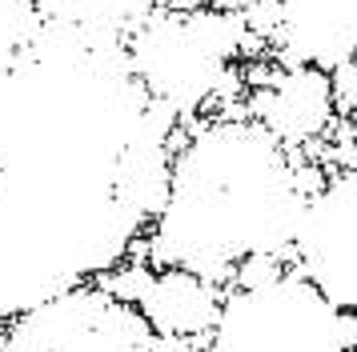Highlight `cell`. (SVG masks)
Segmentation results:
<instances>
[{
    "label": "cell",
    "instance_id": "cell-1",
    "mask_svg": "<svg viewBox=\"0 0 357 352\" xmlns=\"http://www.w3.org/2000/svg\"><path fill=\"white\" fill-rule=\"evenodd\" d=\"M245 24L237 13H149L125 40L129 68L153 100L189 112L209 100L213 84L241 56Z\"/></svg>",
    "mask_w": 357,
    "mask_h": 352
},
{
    "label": "cell",
    "instance_id": "cell-2",
    "mask_svg": "<svg viewBox=\"0 0 357 352\" xmlns=\"http://www.w3.org/2000/svg\"><path fill=\"white\" fill-rule=\"evenodd\" d=\"M281 32L273 40V61L281 68L313 64L333 68L357 56V0H281Z\"/></svg>",
    "mask_w": 357,
    "mask_h": 352
},
{
    "label": "cell",
    "instance_id": "cell-3",
    "mask_svg": "<svg viewBox=\"0 0 357 352\" xmlns=\"http://www.w3.org/2000/svg\"><path fill=\"white\" fill-rule=\"evenodd\" d=\"M249 120H261V128L277 144H309L333 125V100H329V77L313 64L281 68L269 88L249 93Z\"/></svg>",
    "mask_w": 357,
    "mask_h": 352
},
{
    "label": "cell",
    "instance_id": "cell-4",
    "mask_svg": "<svg viewBox=\"0 0 357 352\" xmlns=\"http://www.w3.org/2000/svg\"><path fill=\"white\" fill-rule=\"evenodd\" d=\"M145 324L169 336H201L217 324V285L201 280L193 272L173 269L153 276V288L141 301Z\"/></svg>",
    "mask_w": 357,
    "mask_h": 352
},
{
    "label": "cell",
    "instance_id": "cell-5",
    "mask_svg": "<svg viewBox=\"0 0 357 352\" xmlns=\"http://www.w3.org/2000/svg\"><path fill=\"white\" fill-rule=\"evenodd\" d=\"M40 20L89 40H116L125 45L141 20L153 13V0H36Z\"/></svg>",
    "mask_w": 357,
    "mask_h": 352
},
{
    "label": "cell",
    "instance_id": "cell-6",
    "mask_svg": "<svg viewBox=\"0 0 357 352\" xmlns=\"http://www.w3.org/2000/svg\"><path fill=\"white\" fill-rule=\"evenodd\" d=\"M149 288H153V272H149V264H121L116 272H109V276H100V292L109 296V301L116 304H141L149 296Z\"/></svg>",
    "mask_w": 357,
    "mask_h": 352
},
{
    "label": "cell",
    "instance_id": "cell-7",
    "mask_svg": "<svg viewBox=\"0 0 357 352\" xmlns=\"http://www.w3.org/2000/svg\"><path fill=\"white\" fill-rule=\"evenodd\" d=\"M285 276V264L277 253H245L241 264H233V285L241 292H261V288L281 285Z\"/></svg>",
    "mask_w": 357,
    "mask_h": 352
},
{
    "label": "cell",
    "instance_id": "cell-8",
    "mask_svg": "<svg viewBox=\"0 0 357 352\" xmlns=\"http://www.w3.org/2000/svg\"><path fill=\"white\" fill-rule=\"evenodd\" d=\"M237 16H241L245 32H253L257 40H265V45L273 48L277 32H281V20H285V13H281V0H253V4H245Z\"/></svg>",
    "mask_w": 357,
    "mask_h": 352
},
{
    "label": "cell",
    "instance_id": "cell-9",
    "mask_svg": "<svg viewBox=\"0 0 357 352\" xmlns=\"http://www.w3.org/2000/svg\"><path fill=\"white\" fill-rule=\"evenodd\" d=\"M325 77H329V100H333V112H341V116H357V56L354 61L333 64Z\"/></svg>",
    "mask_w": 357,
    "mask_h": 352
},
{
    "label": "cell",
    "instance_id": "cell-10",
    "mask_svg": "<svg viewBox=\"0 0 357 352\" xmlns=\"http://www.w3.org/2000/svg\"><path fill=\"white\" fill-rule=\"evenodd\" d=\"M149 352H197L189 336H169V333H153L149 336Z\"/></svg>",
    "mask_w": 357,
    "mask_h": 352
},
{
    "label": "cell",
    "instance_id": "cell-11",
    "mask_svg": "<svg viewBox=\"0 0 357 352\" xmlns=\"http://www.w3.org/2000/svg\"><path fill=\"white\" fill-rule=\"evenodd\" d=\"M157 13H201L209 8V0H153Z\"/></svg>",
    "mask_w": 357,
    "mask_h": 352
},
{
    "label": "cell",
    "instance_id": "cell-12",
    "mask_svg": "<svg viewBox=\"0 0 357 352\" xmlns=\"http://www.w3.org/2000/svg\"><path fill=\"white\" fill-rule=\"evenodd\" d=\"M209 4L217 13H241L245 4H253V0H209Z\"/></svg>",
    "mask_w": 357,
    "mask_h": 352
},
{
    "label": "cell",
    "instance_id": "cell-13",
    "mask_svg": "<svg viewBox=\"0 0 357 352\" xmlns=\"http://www.w3.org/2000/svg\"><path fill=\"white\" fill-rule=\"evenodd\" d=\"M0 352H8V333H0Z\"/></svg>",
    "mask_w": 357,
    "mask_h": 352
}]
</instances>
